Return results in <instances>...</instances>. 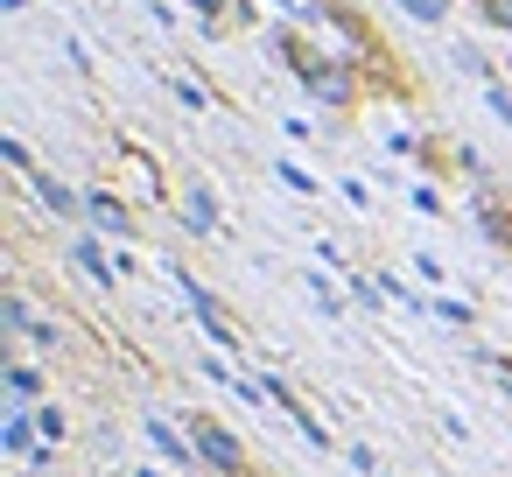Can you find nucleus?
<instances>
[{
	"instance_id": "obj_1",
	"label": "nucleus",
	"mask_w": 512,
	"mask_h": 477,
	"mask_svg": "<svg viewBox=\"0 0 512 477\" xmlns=\"http://www.w3.org/2000/svg\"><path fill=\"white\" fill-rule=\"evenodd\" d=\"M183 435L197 442V463H204V470H218V477H253V463H246V442H239V428H225V421L197 414V421H190Z\"/></svg>"
},
{
	"instance_id": "obj_2",
	"label": "nucleus",
	"mask_w": 512,
	"mask_h": 477,
	"mask_svg": "<svg viewBox=\"0 0 512 477\" xmlns=\"http://www.w3.org/2000/svg\"><path fill=\"white\" fill-rule=\"evenodd\" d=\"M169 274H176V288H183V295H190V309H197V323H204V330H211V337H218V344H225V351H239V330H232V316H225V309H218V295H211V288H204V281H190V274H183V267H169Z\"/></svg>"
},
{
	"instance_id": "obj_3",
	"label": "nucleus",
	"mask_w": 512,
	"mask_h": 477,
	"mask_svg": "<svg viewBox=\"0 0 512 477\" xmlns=\"http://www.w3.org/2000/svg\"><path fill=\"white\" fill-rule=\"evenodd\" d=\"M260 393H267V400H274V407H281V414H288V421H295V428H302V435H309L316 449H330V442H337V435H330V428H323V421H316V414H309V407H302V400L288 393V379H267Z\"/></svg>"
},
{
	"instance_id": "obj_4",
	"label": "nucleus",
	"mask_w": 512,
	"mask_h": 477,
	"mask_svg": "<svg viewBox=\"0 0 512 477\" xmlns=\"http://www.w3.org/2000/svg\"><path fill=\"white\" fill-rule=\"evenodd\" d=\"M85 211H92V225H99V232H113V239H127V232H134V211H127L113 190H92V197H85Z\"/></svg>"
},
{
	"instance_id": "obj_5",
	"label": "nucleus",
	"mask_w": 512,
	"mask_h": 477,
	"mask_svg": "<svg viewBox=\"0 0 512 477\" xmlns=\"http://www.w3.org/2000/svg\"><path fill=\"white\" fill-rule=\"evenodd\" d=\"M183 225H190L197 239H211V232H218V204H211V190H204V183H190V197H183Z\"/></svg>"
},
{
	"instance_id": "obj_6",
	"label": "nucleus",
	"mask_w": 512,
	"mask_h": 477,
	"mask_svg": "<svg viewBox=\"0 0 512 477\" xmlns=\"http://www.w3.org/2000/svg\"><path fill=\"white\" fill-rule=\"evenodd\" d=\"M36 435H43V428H36V414H22V407L0 421V449H8V456H29V449H36Z\"/></svg>"
},
{
	"instance_id": "obj_7",
	"label": "nucleus",
	"mask_w": 512,
	"mask_h": 477,
	"mask_svg": "<svg viewBox=\"0 0 512 477\" xmlns=\"http://www.w3.org/2000/svg\"><path fill=\"white\" fill-rule=\"evenodd\" d=\"M29 183H36V197H43L57 218H78V211H85V197H78V190H64L57 176H29Z\"/></svg>"
},
{
	"instance_id": "obj_8",
	"label": "nucleus",
	"mask_w": 512,
	"mask_h": 477,
	"mask_svg": "<svg viewBox=\"0 0 512 477\" xmlns=\"http://www.w3.org/2000/svg\"><path fill=\"white\" fill-rule=\"evenodd\" d=\"M148 435H155V449H162V456H169V463H183V470H190V463H197V442H190V435H176V428H169V421H148Z\"/></svg>"
},
{
	"instance_id": "obj_9",
	"label": "nucleus",
	"mask_w": 512,
	"mask_h": 477,
	"mask_svg": "<svg viewBox=\"0 0 512 477\" xmlns=\"http://www.w3.org/2000/svg\"><path fill=\"white\" fill-rule=\"evenodd\" d=\"M0 330H8V337H29V330H36L29 295H22V288H8V295H0Z\"/></svg>"
},
{
	"instance_id": "obj_10",
	"label": "nucleus",
	"mask_w": 512,
	"mask_h": 477,
	"mask_svg": "<svg viewBox=\"0 0 512 477\" xmlns=\"http://www.w3.org/2000/svg\"><path fill=\"white\" fill-rule=\"evenodd\" d=\"M0 379H8V393H15V407H29V400H43V372H36V365H8V372H0Z\"/></svg>"
},
{
	"instance_id": "obj_11",
	"label": "nucleus",
	"mask_w": 512,
	"mask_h": 477,
	"mask_svg": "<svg viewBox=\"0 0 512 477\" xmlns=\"http://www.w3.org/2000/svg\"><path fill=\"white\" fill-rule=\"evenodd\" d=\"M0 162H8V169H22V176H36V155H29V148H22L15 134H8V141H0Z\"/></svg>"
},
{
	"instance_id": "obj_12",
	"label": "nucleus",
	"mask_w": 512,
	"mask_h": 477,
	"mask_svg": "<svg viewBox=\"0 0 512 477\" xmlns=\"http://www.w3.org/2000/svg\"><path fill=\"white\" fill-rule=\"evenodd\" d=\"M414 22H449V0H400Z\"/></svg>"
},
{
	"instance_id": "obj_13",
	"label": "nucleus",
	"mask_w": 512,
	"mask_h": 477,
	"mask_svg": "<svg viewBox=\"0 0 512 477\" xmlns=\"http://www.w3.org/2000/svg\"><path fill=\"white\" fill-rule=\"evenodd\" d=\"M36 428H43L50 442H64V428H71V421H64V407H36Z\"/></svg>"
},
{
	"instance_id": "obj_14",
	"label": "nucleus",
	"mask_w": 512,
	"mask_h": 477,
	"mask_svg": "<svg viewBox=\"0 0 512 477\" xmlns=\"http://www.w3.org/2000/svg\"><path fill=\"white\" fill-rule=\"evenodd\" d=\"M477 8H484V22H491V29H505V36H512V0H477Z\"/></svg>"
},
{
	"instance_id": "obj_15",
	"label": "nucleus",
	"mask_w": 512,
	"mask_h": 477,
	"mask_svg": "<svg viewBox=\"0 0 512 477\" xmlns=\"http://www.w3.org/2000/svg\"><path fill=\"white\" fill-rule=\"evenodd\" d=\"M78 267H92V274H99V281H106V274H113V267H106V253H99V246H92V239H78Z\"/></svg>"
},
{
	"instance_id": "obj_16",
	"label": "nucleus",
	"mask_w": 512,
	"mask_h": 477,
	"mask_svg": "<svg viewBox=\"0 0 512 477\" xmlns=\"http://www.w3.org/2000/svg\"><path fill=\"white\" fill-rule=\"evenodd\" d=\"M435 316H442V323H449V330H470V309H463V302H449V295H442V302H435Z\"/></svg>"
},
{
	"instance_id": "obj_17",
	"label": "nucleus",
	"mask_w": 512,
	"mask_h": 477,
	"mask_svg": "<svg viewBox=\"0 0 512 477\" xmlns=\"http://www.w3.org/2000/svg\"><path fill=\"white\" fill-rule=\"evenodd\" d=\"M491 113H498V120L512 127V99H505V85H491Z\"/></svg>"
},
{
	"instance_id": "obj_18",
	"label": "nucleus",
	"mask_w": 512,
	"mask_h": 477,
	"mask_svg": "<svg viewBox=\"0 0 512 477\" xmlns=\"http://www.w3.org/2000/svg\"><path fill=\"white\" fill-rule=\"evenodd\" d=\"M197 8H211V0H197Z\"/></svg>"
}]
</instances>
